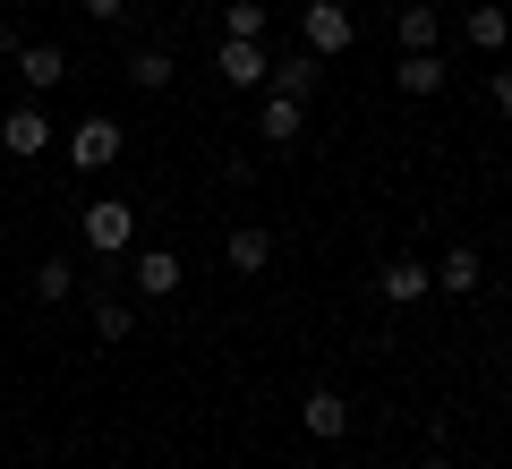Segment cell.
Here are the masks:
<instances>
[{"label":"cell","instance_id":"1","mask_svg":"<svg viewBox=\"0 0 512 469\" xmlns=\"http://www.w3.org/2000/svg\"><path fill=\"white\" fill-rule=\"evenodd\" d=\"M60 145H69V163H77V171H111V163H120V145H128V128L94 111V120H77Z\"/></svg>","mask_w":512,"mask_h":469},{"label":"cell","instance_id":"2","mask_svg":"<svg viewBox=\"0 0 512 469\" xmlns=\"http://www.w3.org/2000/svg\"><path fill=\"white\" fill-rule=\"evenodd\" d=\"M86 248L94 256H128V248H137V205H128V197L86 205Z\"/></svg>","mask_w":512,"mask_h":469},{"label":"cell","instance_id":"3","mask_svg":"<svg viewBox=\"0 0 512 469\" xmlns=\"http://www.w3.org/2000/svg\"><path fill=\"white\" fill-rule=\"evenodd\" d=\"M299 35H308V52H316V60H333V52H350L359 18H350L342 0H308V9H299Z\"/></svg>","mask_w":512,"mask_h":469},{"label":"cell","instance_id":"4","mask_svg":"<svg viewBox=\"0 0 512 469\" xmlns=\"http://www.w3.org/2000/svg\"><path fill=\"white\" fill-rule=\"evenodd\" d=\"M214 69H222V86H265V77H274V52H265V43H239V35H222V52H214Z\"/></svg>","mask_w":512,"mask_h":469},{"label":"cell","instance_id":"5","mask_svg":"<svg viewBox=\"0 0 512 469\" xmlns=\"http://www.w3.org/2000/svg\"><path fill=\"white\" fill-rule=\"evenodd\" d=\"M256 137H265V145H282V154H291V145L308 137V111H299L291 94H265V103H256Z\"/></svg>","mask_w":512,"mask_h":469},{"label":"cell","instance_id":"6","mask_svg":"<svg viewBox=\"0 0 512 469\" xmlns=\"http://www.w3.org/2000/svg\"><path fill=\"white\" fill-rule=\"evenodd\" d=\"M128 282H137V299H171V290L188 282V265H180L171 248H146L137 265H128Z\"/></svg>","mask_w":512,"mask_h":469},{"label":"cell","instance_id":"7","mask_svg":"<svg viewBox=\"0 0 512 469\" xmlns=\"http://www.w3.org/2000/svg\"><path fill=\"white\" fill-rule=\"evenodd\" d=\"M478 282H487V256L461 239V248H444V265H436V290L444 299H478Z\"/></svg>","mask_w":512,"mask_h":469},{"label":"cell","instance_id":"8","mask_svg":"<svg viewBox=\"0 0 512 469\" xmlns=\"http://www.w3.org/2000/svg\"><path fill=\"white\" fill-rule=\"evenodd\" d=\"M0 145H9L18 163H35L43 145H52V120H43L35 103H18V111H9V120H0Z\"/></svg>","mask_w":512,"mask_h":469},{"label":"cell","instance_id":"9","mask_svg":"<svg viewBox=\"0 0 512 469\" xmlns=\"http://www.w3.org/2000/svg\"><path fill=\"white\" fill-rule=\"evenodd\" d=\"M299 427H308V435H325V444H333V435H350V401L333 393V384H316V393L299 401Z\"/></svg>","mask_w":512,"mask_h":469},{"label":"cell","instance_id":"10","mask_svg":"<svg viewBox=\"0 0 512 469\" xmlns=\"http://www.w3.org/2000/svg\"><path fill=\"white\" fill-rule=\"evenodd\" d=\"M376 290H384L393 307H410V299H427V290H436V273H427L419 256H393V265L376 273Z\"/></svg>","mask_w":512,"mask_h":469},{"label":"cell","instance_id":"11","mask_svg":"<svg viewBox=\"0 0 512 469\" xmlns=\"http://www.w3.org/2000/svg\"><path fill=\"white\" fill-rule=\"evenodd\" d=\"M222 256H231V273H265V265H274V231H256V222H239V231L222 239Z\"/></svg>","mask_w":512,"mask_h":469},{"label":"cell","instance_id":"12","mask_svg":"<svg viewBox=\"0 0 512 469\" xmlns=\"http://www.w3.org/2000/svg\"><path fill=\"white\" fill-rule=\"evenodd\" d=\"M18 77H26L35 94H52L60 77H69V52H60V43H26V52H18Z\"/></svg>","mask_w":512,"mask_h":469},{"label":"cell","instance_id":"13","mask_svg":"<svg viewBox=\"0 0 512 469\" xmlns=\"http://www.w3.org/2000/svg\"><path fill=\"white\" fill-rule=\"evenodd\" d=\"M316 77H325V60H316V52H291V60H274V77H265V86H274V94H291V103H308V94H316Z\"/></svg>","mask_w":512,"mask_h":469},{"label":"cell","instance_id":"14","mask_svg":"<svg viewBox=\"0 0 512 469\" xmlns=\"http://www.w3.org/2000/svg\"><path fill=\"white\" fill-rule=\"evenodd\" d=\"M393 35H402V52H436V35H444V18H436V0H410L402 18H393Z\"/></svg>","mask_w":512,"mask_h":469},{"label":"cell","instance_id":"15","mask_svg":"<svg viewBox=\"0 0 512 469\" xmlns=\"http://www.w3.org/2000/svg\"><path fill=\"white\" fill-rule=\"evenodd\" d=\"M461 35H470V52H504V43H512V18L495 9V0H478L470 18H461Z\"/></svg>","mask_w":512,"mask_h":469},{"label":"cell","instance_id":"16","mask_svg":"<svg viewBox=\"0 0 512 469\" xmlns=\"http://www.w3.org/2000/svg\"><path fill=\"white\" fill-rule=\"evenodd\" d=\"M393 86H402V94H436L444 86V60L436 52H402V60H393Z\"/></svg>","mask_w":512,"mask_h":469},{"label":"cell","instance_id":"17","mask_svg":"<svg viewBox=\"0 0 512 469\" xmlns=\"http://www.w3.org/2000/svg\"><path fill=\"white\" fill-rule=\"evenodd\" d=\"M171 77H180V69H171V52H163V43H146V52H128V86H146V94H163Z\"/></svg>","mask_w":512,"mask_h":469},{"label":"cell","instance_id":"18","mask_svg":"<svg viewBox=\"0 0 512 469\" xmlns=\"http://www.w3.org/2000/svg\"><path fill=\"white\" fill-rule=\"evenodd\" d=\"M222 35H239V43H265V0H231V9H222Z\"/></svg>","mask_w":512,"mask_h":469},{"label":"cell","instance_id":"19","mask_svg":"<svg viewBox=\"0 0 512 469\" xmlns=\"http://www.w3.org/2000/svg\"><path fill=\"white\" fill-rule=\"evenodd\" d=\"M69 290H77V265L69 256H43L35 265V299H69Z\"/></svg>","mask_w":512,"mask_h":469},{"label":"cell","instance_id":"20","mask_svg":"<svg viewBox=\"0 0 512 469\" xmlns=\"http://www.w3.org/2000/svg\"><path fill=\"white\" fill-rule=\"evenodd\" d=\"M128 325H137L128 299H103V307H94V333H103V342H128Z\"/></svg>","mask_w":512,"mask_h":469},{"label":"cell","instance_id":"21","mask_svg":"<svg viewBox=\"0 0 512 469\" xmlns=\"http://www.w3.org/2000/svg\"><path fill=\"white\" fill-rule=\"evenodd\" d=\"M487 111H495V120H512V69L487 77Z\"/></svg>","mask_w":512,"mask_h":469},{"label":"cell","instance_id":"22","mask_svg":"<svg viewBox=\"0 0 512 469\" xmlns=\"http://www.w3.org/2000/svg\"><path fill=\"white\" fill-rule=\"evenodd\" d=\"M120 9H128V0H86V18H120Z\"/></svg>","mask_w":512,"mask_h":469},{"label":"cell","instance_id":"23","mask_svg":"<svg viewBox=\"0 0 512 469\" xmlns=\"http://www.w3.org/2000/svg\"><path fill=\"white\" fill-rule=\"evenodd\" d=\"M419 469H461V461H453V452H427V461H419Z\"/></svg>","mask_w":512,"mask_h":469}]
</instances>
